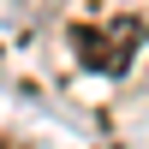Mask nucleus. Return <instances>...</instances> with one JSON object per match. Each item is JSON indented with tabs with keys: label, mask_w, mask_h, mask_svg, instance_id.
<instances>
[{
	"label": "nucleus",
	"mask_w": 149,
	"mask_h": 149,
	"mask_svg": "<svg viewBox=\"0 0 149 149\" xmlns=\"http://www.w3.org/2000/svg\"><path fill=\"white\" fill-rule=\"evenodd\" d=\"M149 36V18H113V24H72V54L84 72H102V78H125L131 60H137Z\"/></svg>",
	"instance_id": "f257e3e1"
},
{
	"label": "nucleus",
	"mask_w": 149,
	"mask_h": 149,
	"mask_svg": "<svg viewBox=\"0 0 149 149\" xmlns=\"http://www.w3.org/2000/svg\"><path fill=\"white\" fill-rule=\"evenodd\" d=\"M0 149H24V143H12V137H6V131H0Z\"/></svg>",
	"instance_id": "f03ea898"
}]
</instances>
